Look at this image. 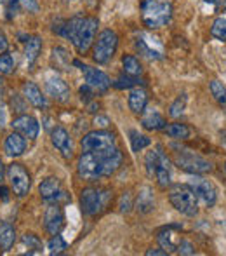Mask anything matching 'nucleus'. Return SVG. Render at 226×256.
<instances>
[{"label":"nucleus","instance_id":"obj_1","mask_svg":"<svg viewBox=\"0 0 226 256\" xmlns=\"http://www.w3.org/2000/svg\"><path fill=\"white\" fill-rule=\"evenodd\" d=\"M122 152L118 146L99 150V152H84L78 158V174L87 182H96L103 176H112L122 166Z\"/></svg>","mask_w":226,"mask_h":256},{"label":"nucleus","instance_id":"obj_2","mask_svg":"<svg viewBox=\"0 0 226 256\" xmlns=\"http://www.w3.org/2000/svg\"><path fill=\"white\" fill-rule=\"evenodd\" d=\"M172 18V4L169 0H143L141 20L146 28L157 30L166 26Z\"/></svg>","mask_w":226,"mask_h":256},{"label":"nucleus","instance_id":"obj_3","mask_svg":"<svg viewBox=\"0 0 226 256\" xmlns=\"http://www.w3.org/2000/svg\"><path fill=\"white\" fill-rule=\"evenodd\" d=\"M169 200L176 211L186 216H195L199 212V200L190 185H181V183L172 185L169 190Z\"/></svg>","mask_w":226,"mask_h":256},{"label":"nucleus","instance_id":"obj_4","mask_svg":"<svg viewBox=\"0 0 226 256\" xmlns=\"http://www.w3.org/2000/svg\"><path fill=\"white\" fill-rule=\"evenodd\" d=\"M174 162L179 169L190 172V174H207V172H211L214 169L213 164L207 158L200 157V155H197L192 150L176 148Z\"/></svg>","mask_w":226,"mask_h":256},{"label":"nucleus","instance_id":"obj_5","mask_svg":"<svg viewBox=\"0 0 226 256\" xmlns=\"http://www.w3.org/2000/svg\"><path fill=\"white\" fill-rule=\"evenodd\" d=\"M112 192L106 188H84L80 194V208L84 214L96 216L108 206Z\"/></svg>","mask_w":226,"mask_h":256},{"label":"nucleus","instance_id":"obj_6","mask_svg":"<svg viewBox=\"0 0 226 256\" xmlns=\"http://www.w3.org/2000/svg\"><path fill=\"white\" fill-rule=\"evenodd\" d=\"M98 26L99 21L96 18H80V23H78L73 37L70 38L73 42L75 49L80 54H87V51L91 49L96 34H98Z\"/></svg>","mask_w":226,"mask_h":256},{"label":"nucleus","instance_id":"obj_7","mask_svg":"<svg viewBox=\"0 0 226 256\" xmlns=\"http://www.w3.org/2000/svg\"><path fill=\"white\" fill-rule=\"evenodd\" d=\"M118 48V35L113 30H103L92 49V58L98 64H106Z\"/></svg>","mask_w":226,"mask_h":256},{"label":"nucleus","instance_id":"obj_8","mask_svg":"<svg viewBox=\"0 0 226 256\" xmlns=\"http://www.w3.org/2000/svg\"><path fill=\"white\" fill-rule=\"evenodd\" d=\"M5 174L10 183V188H12L14 196L19 197V199L26 197L28 192H30V186H31V178H30V174H28L26 169H24L21 164H17V162H12V164L7 166Z\"/></svg>","mask_w":226,"mask_h":256},{"label":"nucleus","instance_id":"obj_9","mask_svg":"<svg viewBox=\"0 0 226 256\" xmlns=\"http://www.w3.org/2000/svg\"><path fill=\"white\" fill-rule=\"evenodd\" d=\"M80 145L84 152H99V150L115 146L117 145V140H115L113 132L105 131V129H96V131L87 132L82 138Z\"/></svg>","mask_w":226,"mask_h":256},{"label":"nucleus","instance_id":"obj_10","mask_svg":"<svg viewBox=\"0 0 226 256\" xmlns=\"http://www.w3.org/2000/svg\"><path fill=\"white\" fill-rule=\"evenodd\" d=\"M38 194L45 202H54V204H63L68 202L70 197H68L66 190L63 188L61 182L57 178H47L40 183L38 186Z\"/></svg>","mask_w":226,"mask_h":256},{"label":"nucleus","instance_id":"obj_11","mask_svg":"<svg viewBox=\"0 0 226 256\" xmlns=\"http://www.w3.org/2000/svg\"><path fill=\"white\" fill-rule=\"evenodd\" d=\"M188 185L192 186V190L195 192L197 200H202V204L206 206V208L214 206V202H216V199H218V192H216V186H214L209 180L193 178V180H190Z\"/></svg>","mask_w":226,"mask_h":256},{"label":"nucleus","instance_id":"obj_12","mask_svg":"<svg viewBox=\"0 0 226 256\" xmlns=\"http://www.w3.org/2000/svg\"><path fill=\"white\" fill-rule=\"evenodd\" d=\"M73 64H77V66L80 68L82 74H84V77H85V82H87L92 89L106 91V89L112 86V80H110V77L105 74V72L98 70V68L89 66V64H82L80 61H73Z\"/></svg>","mask_w":226,"mask_h":256},{"label":"nucleus","instance_id":"obj_13","mask_svg":"<svg viewBox=\"0 0 226 256\" xmlns=\"http://www.w3.org/2000/svg\"><path fill=\"white\" fill-rule=\"evenodd\" d=\"M44 226L51 236H57L64 226V212L59 204L49 202L44 214Z\"/></svg>","mask_w":226,"mask_h":256},{"label":"nucleus","instance_id":"obj_14","mask_svg":"<svg viewBox=\"0 0 226 256\" xmlns=\"http://www.w3.org/2000/svg\"><path fill=\"white\" fill-rule=\"evenodd\" d=\"M10 126H12L14 131L21 132V134L28 140H35L38 136V132H40V124H38V120L26 114L16 117L12 122H10Z\"/></svg>","mask_w":226,"mask_h":256},{"label":"nucleus","instance_id":"obj_15","mask_svg":"<svg viewBox=\"0 0 226 256\" xmlns=\"http://www.w3.org/2000/svg\"><path fill=\"white\" fill-rule=\"evenodd\" d=\"M51 142L52 145L56 146L57 150H59V154L63 155L66 160H70L71 157H73V148H71V138L70 134H68V131L64 128H61V126H57V128L52 129L51 132Z\"/></svg>","mask_w":226,"mask_h":256},{"label":"nucleus","instance_id":"obj_16","mask_svg":"<svg viewBox=\"0 0 226 256\" xmlns=\"http://www.w3.org/2000/svg\"><path fill=\"white\" fill-rule=\"evenodd\" d=\"M179 226H164L162 230L159 232L157 236V240H159L160 248H162L166 253H176V248L179 244V236H178V230Z\"/></svg>","mask_w":226,"mask_h":256},{"label":"nucleus","instance_id":"obj_17","mask_svg":"<svg viewBox=\"0 0 226 256\" xmlns=\"http://www.w3.org/2000/svg\"><path fill=\"white\" fill-rule=\"evenodd\" d=\"M159 154V162H157V171H155V180L159 183L160 188H167L171 185V166L167 155L162 152V148H157Z\"/></svg>","mask_w":226,"mask_h":256},{"label":"nucleus","instance_id":"obj_18","mask_svg":"<svg viewBox=\"0 0 226 256\" xmlns=\"http://www.w3.org/2000/svg\"><path fill=\"white\" fill-rule=\"evenodd\" d=\"M3 148H5V154L9 155V157H19V155H23L24 150H26V140H24V136L21 134V132L14 131L5 138Z\"/></svg>","mask_w":226,"mask_h":256},{"label":"nucleus","instance_id":"obj_19","mask_svg":"<svg viewBox=\"0 0 226 256\" xmlns=\"http://www.w3.org/2000/svg\"><path fill=\"white\" fill-rule=\"evenodd\" d=\"M47 92L49 96L56 100V102H68L70 100V88L68 84L59 77H51L47 80Z\"/></svg>","mask_w":226,"mask_h":256},{"label":"nucleus","instance_id":"obj_20","mask_svg":"<svg viewBox=\"0 0 226 256\" xmlns=\"http://www.w3.org/2000/svg\"><path fill=\"white\" fill-rule=\"evenodd\" d=\"M129 108H131L132 114L139 115L146 110V104H148V92L143 88H134L131 92H129Z\"/></svg>","mask_w":226,"mask_h":256},{"label":"nucleus","instance_id":"obj_21","mask_svg":"<svg viewBox=\"0 0 226 256\" xmlns=\"http://www.w3.org/2000/svg\"><path fill=\"white\" fill-rule=\"evenodd\" d=\"M23 96L26 102H30L35 108H45L47 106V100L42 94L40 88L35 82H24L23 84Z\"/></svg>","mask_w":226,"mask_h":256},{"label":"nucleus","instance_id":"obj_22","mask_svg":"<svg viewBox=\"0 0 226 256\" xmlns=\"http://www.w3.org/2000/svg\"><path fill=\"white\" fill-rule=\"evenodd\" d=\"M134 208L141 214H148L150 211H153V208H155V197H153V190L150 186H143L139 190V196L136 197Z\"/></svg>","mask_w":226,"mask_h":256},{"label":"nucleus","instance_id":"obj_23","mask_svg":"<svg viewBox=\"0 0 226 256\" xmlns=\"http://www.w3.org/2000/svg\"><path fill=\"white\" fill-rule=\"evenodd\" d=\"M42 51V38L38 35H33V37H28L26 44H24V58H26L28 66H33L35 61L38 60Z\"/></svg>","mask_w":226,"mask_h":256},{"label":"nucleus","instance_id":"obj_24","mask_svg":"<svg viewBox=\"0 0 226 256\" xmlns=\"http://www.w3.org/2000/svg\"><path fill=\"white\" fill-rule=\"evenodd\" d=\"M16 242V228L10 223H0V248L2 251H9Z\"/></svg>","mask_w":226,"mask_h":256},{"label":"nucleus","instance_id":"obj_25","mask_svg":"<svg viewBox=\"0 0 226 256\" xmlns=\"http://www.w3.org/2000/svg\"><path fill=\"white\" fill-rule=\"evenodd\" d=\"M141 124H143V128L148 129V131H160V129L166 128L167 122L159 112H148V114L143 117Z\"/></svg>","mask_w":226,"mask_h":256},{"label":"nucleus","instance_id":"obj_26","mask_svg":"<svg viewBox=\"0 0 226 256\" xmlns=\"http://www.w3.org/2000/svg\"><path fill=\"white\" fill-rule=\"evenodd\" d=\"M164 132H166L169 138L174 140H188L192 136V129L186 124H179V122H174V124H169L164 128Z\"/></svg>","mask_w":226,"mask_h":256},{"label":"nucleus","instance_id":"obj_27","mask_svg":"<svg viewBox=\"0 0 226 256\" xmlns=\"http://www.w3.org/2000/svg\"><path fill=\"white\" fill-rule=\"evenodd\" d=\"M122 64H124L125 75H131V77H139V75H141V72H143L141 63H139L138 58L132 56V54H125V56L122 58Z\"/></svg>","mask_w":226,"mask_h":256},{"label":"nucleus","instance_id":"obj_28","mask_svg":"<svg viewBox=\"0 0 226 256\" xmlns=\"http://www.w3.org/2000/svg\"><path fill=\"white\" fill-rule=\"evenodd\" d=\"M21 242L28 248V254H38V253H42V250H44L42 240L38 239L35 234H24V236L21 237Z\"/></svg>","mask_w":226,"mask_h":256},{"label":"nucleus","instance_id":"obj_29","mask_svg":"<svg viewBox=\"0 0 226 256\" xmlns=\"http://www.w3.org/2000/svg\"><path fill=\"white\" fill-rule=\"evenodd\" d=\"M211 35L216 40L225 42L226 40V16H220L214 20L213 26H211Z\"/></svg>","mask_w":226,"mask_h":256},{"label":"nucleus","instance_id":"obj_30","mask_svg":"<svg viewBox=\"0 0 226 256\" xmlns=\"http://www.w3.org/2000/svg\"><path fill=\"white\" fill-rule=\"evenodd\" d=\"M209 89H211V94L214 96V100H216L220 104H226V88L223 86V82L220 80H213L209 84Z\"/></svg>","mask_w":226,"mask_h":256},{"label":"nucleus","instance_id":"obj_31","mask_svg":"<svg viewBox=\"0 0 226 256\" xmlns=\"http://www.w3.org/2000/svg\"><path fill=\"white\" fill-rule=\"evenodd\" d=\"M150 138L145 134H139L138 131H131V145H132V150L134 152H141L143 148H146V146L150 145Z\"/></svg>","mask_w":226,"mask_h":256},{"label":"nucleus","instance_id":"obj_32","mask_svg":"<svg viewBox=\"0 0 226 256\" xmlns=\"http://www.w3.org/2000/svg\"><path fill=\"white\" fill-rule=\"evenodd\" d=\"M66 248H68L66 240H64L59 234H57V236H52V239L49 240V244H47L49 254H61V253H64Z\"/></svg>","mask_w":226,"mask_h":256},{"label":"nucleus","instance_id":"obj_33","mask_svg":"<svg viewBox=\"0 0 226 256\" xmlns=\"http://www.w3.org/2000/svg\"><path fill=\"white\" fill-rule=\"evenodd\" d=\"M186 102H188V98H186V94L183 92V94H179L178 98H176V102L171 104V108H169V115L171 117H179V115L185 112V108H186Z\"/></svg>","mask_w":226,"mask_h":256},{"label":"nucleus","instance_id":"obj_34","mask_svg":"<svg viewBox=\"0 0 226 256\" xmlns=\"http://www.w3.org/2000/svg\"><path fill=\"white\" fill-rule=\"evenodd\" d=\"M14 56L9 52H3L0 56V74L2 75H10L14 72Z\"/></svg>","mask_w":226,"mask_h":256},{"label":"nucleus","instance_id":"obj_35","mask_svg":"<svg viewBox=\"0 0 226 256\" xmlns=\"http://www.w3.org/2000/svg\"><path fill=\"white\" fill-rule=\"evenodd\" d=\"M157 162H159V154H157V150H152V152L146 154L145 164H146V172H148L150 178H153V176H155Z\"/></svg>","mask_w":226,"mask_h":256},{"label":"nucleus","instance_id":"obj_36","mask_svg":"<svg viewBox=\"0 0 226 256\" xmlns=\"http://www.w3.org/2000/svg\"><path fill=\"white\" fill-rule=\"evenodd\" d=\"M141 84L138 77H131V75H125V77H118L117 80L113 82V86L117 89H127V88H134V86Z\"/></svg>","mask_w":226,"mask_h":256},{"label":"nucleus","instance_id":"obj_37","mask_svg":"<svg viewBox=\"0 0 226 256\" xmlns=\"http://www.w3.org/2000/svg\"><path fill=\"white\" fill-rule=\"evenodd\" d=\"M176 253L178 254H195V248H193V244L190 242V240L181 239L178 244V248H176Z\"/></svg>","mask_w":226,"mask_h":256},{"label":"nucleus","instance_id":"obj_38","mask_svg":"<svg viewBox=\"0 0 226 256\" xmlns=\"http://www.w3.org/2000/svg\"><path fill=\"white\" fill-rule=\"evenodd\" d=\"M118 208H120V211H122V212H129V211H131L132 202H131V196H129V192L122 196V199H120V204H118Z\"/></svg>","mask_w":226,"mask_h":256},{"label":"nucleus","instance_id":"obj_39","mask_svg":"<svg viewBox=\"0 0 226 256\" xmlns=\"http://www.w3.org/2000/svg\"><path fill=\"white\" fill-rule=\"evenodd\" d=\"M19 2V6L23 7V9H26L28 12H37L38 10V4L35 2V0H17Z\"/></svg>","mask_w":226,"mask_h":256},{"label":"nucleus","instance_id":"obj_40","mask_svg":"<svg viewBox=\"0 0 226 256\" xmlns=\"http://www.w3.org/2000/svg\"><path fill=\"white\" fill-rule=\"evenodd\" d=\"M92 88L89 84H85L84 88H80V98L82 102H89V100H92Z\"/></svg>","mask_w":226,"mask_h":256},{"label":"nucleus","instance_id":"obj_41","mask_svg":"<svg viewBox=\"0 0 226 256\" xmlns=\"http://www.w3.org/2000/svg\"><path fill=\"white\" fill-rule=\"evenodd\" d=\"M7 48H9V42H7V37L3 34H0V56L3 52H7Z\"/></svg>","mask_w":226,"mask_h":256},{"label":"nucleus","instance_id":"obj_42","mask_svg":"<svg viewBox=\"0 0 226 256\" xmlns=\"http://www.w3.org/2000/svg\"><path fill=\"white\" fill-rule=\"evenodd\" d=\"M96 126H99V128H103V129H105L106 128V126H108L110 124V120H108V118H106V117H96Z\"/></svg>","mask_w":226,"mask_h":256},{"label":"nucleus","instance_id":"obj_43","mask_svg":"<svg viewBox=\"0 0 226 256\" xmlns=\"http://www.w3.org/2000/svg\"><path fill=\"white\" fill-rule=\"evenodd\" d=\"M164 254H167V253L162 250H148L146 251V256H164Z\"/></svg>","mask_w":226,"mask_h":256},{"label":"nucleus","instance_id":"obj_44","mask_svg":"<svg viewBox=\"0 0 226 256\" xmlns=\"http://www.w3.org/2000/svg\"><path fill=\"white\" fill-rule=\"evenodd\" d=\"M0 197H2L3 200L9 199V190H7L5 186H0Z\"/></svg>","mask_w":226,"mask_h":256},{"label":"nucleus","instance_id":"obj_45","mask_svg":"<svg viewBox=\"0 0 226 256\" xmlns=\"http://www.w3.org/2000/svg\"><path fill=\"white\" fill-rule=\"evenodd\" d=\"M206 2H211V4H214V6H218V7L221 6V0H206Z\"/></svg>","mask_w":226,"mask_h":256},{"label":"nucleus","instance_id":"obj_46","mask_svg":"<svg viewBox=\"0 0 226 256\" xmlns=\"http://www.w3.org/2000/svg\"><path fill=\"white\" fill-rule=\"evenodd\" d=\"M221 9H223V10H226V0H221Z\"/></svg>","mask_w":226,"mask_h":256},{"label":"nucleus","instance_id":"obj_47","mask_svg":"<svg viewBox=\"0 0 226 256\" xmlns=\"http://www.w3.org/2000/svg\"><path fill=\"white\" fill-rule=\"evenodd\" d=\"M225 171H226V162H225Z\"/></svg>","mask_w":226,"mask_h":256},{"label":"nucleus","instance_id":"obj_48","mask_svg":"<svg viewBox=\"0 0 226 256\" xmlns=\"http://www.w3.org/2000/svg\"><path fill=\"white\" fill-rule=\"evenodd\" d=\"M0 2H5V0H0Z\"/></svg>","mask_w":226,"mask_h":256}]
</instances>
